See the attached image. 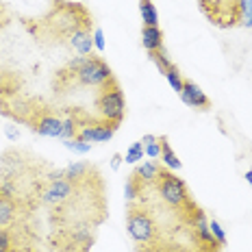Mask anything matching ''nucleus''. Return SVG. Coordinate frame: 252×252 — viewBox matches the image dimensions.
Returning <instances> with one entry per match:
<instances>
[{
	"label": "nucleus",
	"instance_id": "nucleus-1",
	"mask_svg": "<svg viewBox=\"0 0 252 252\" xmlns=\"http://www.w3.org/2000/svg\"><path fill=\"white\" fill-rule=\"evenodd\" d=\"M92 13L81 2L52 0L50 11L37 20L41 37H48L57 44L70 46L78 57L94 55V31Z\"/></svg>",
	"mask_w": 252,
	"mask_h": 252
},
{
	"label": "nucleus",
	"instance_id": "nucleus-2",
	"mask_svg": "<svg viewBox=\"0 0 252 252\" xmlns=\"http://www.w3.org/2000/svg\"><path fill=\"white\" fill-rule=\"evenodd\" d=\"M113 76L111 67L107 65V61L100 57H76L70 63L61 67L55 76V92L67 94L72 87H98L100 89L104 83H109Z\"/></svg>",
	"mask_w": 252,
	"mask_h": 252
},
{
	"label": "nucleus",
	"instance_id": "nucleus-3",
	"mask_svg": "<svg viewBox=\"0 0 252 252\" xmlns=\"http://www.w3.org/2000/svg\"><path fill=\"white\" fill-rule=\"evenodd\" d=\"M126 230H128V237L137 244V248L155 246L163 239L150 211L135 202H128V209H126Z\"/></svg>",
	"mask_w": 252,
	"mask_h": 252
},
{
	"label": "nucleus",
	"instance_id": "nucleus-4",
	"mask_svg": "<svg viewBox=\"0 0 252 252\" xmlns=\"http://www.w3.org/2000/svg\"><path fill=\"white\" fill-rule=\"evenodd\" d=\"M157 191H159L161 200L178 213L193 200L187 189V183L183 178H178L172 170H167V167H161L159 178H157Z\"/></svg>",
	"mask_w": 252,
	"mask_h": 252
},
{
	"label": "nucleus",
	"instance_id": "nucleus-5",
	"mask_svg": "<svg viewBox=\"0 0 252 252\" xmlns=\"http://www.w3.org/2000/svg\"><path fill=\"white\" fill-rule=\"evenodd\" d=\"M202 15L218 29H235L241 18V0H198Z\"/></svg>",
	"mask_w": 252,
	"mask_h": 252
},
{
	"label": "nucleus",
	"instance_id": "nucleus-6",
	"mask_svg": "<svg viewBox=\"0 0 252 252\" xmlns=\"http://www.w3.org/2000/svg\"><path fill=\"white\" fill-rule=\"evenodd\" d=\"M96 109L102 120L122 124V120L126 115V100H124L122 87H120V83L115 78H111V81L104 83L100 87L98 98H96Z\"/></svg>",
	"mask_w": 252,
	"mask_h": 252
},
{
	"label": "nucleus",
	"instance_id": "nucleus-7",
	"mask_svg": "<svg viewBox=\"0 0 252 252\" xmlns=\"http://www.w3.org/2000/svg\"><path fill=\"white\" fill-rule=\"evenodd\" d=\"M35 133L44 135V137H61V128H63V118L55 115L48 109H39L33 107V111L29 113L26 122Z\"/></svg>",
	"mask_w": 252,
	"mask_h": 252
},
{
	"label": "nucleus",
	"instance_id": "nucleus-8",
	"mask_svg": "<svg viewBox=\"0 0 252 252\" xmlns=\"http://www.w3.org/2000/svg\"><path fill=\"white\" fill-rule=\"evenodd\" d=\"M120 128V124L109 122V120H94L89 118L87 124L81 126L76 137L83 141H89V144H102V141H109L115 135V130Z\"/></svg>",
	"mask_w": 252,
	"mask_h": 252
},
{
	"label": "nucleus",
	"instance_id": "nucleus-9",
	"mask_svg": "<svg viewBox=\"0 0 252 252\" xmlns=\"http://www.w3.org/2000/svg\"><path fill=\"white\" fill-rule=\"evenodd\" d=\"M24 211V202L13 196L0 193V228H13L20 213Z\"/></svg>",
	"mask_w": 252,
	"mask_h": 252
},
{
	"label": "nucleus",
	"instance_id": "nucleus-10",
	"mask_svg": "<svg viewBox=\"0 0 252 252\" xmlns=\"http://www.w3.org/2000/svg\"><path fill=\"white\" fill-rule=\"evenodd\" d=\"M178 96H181V100L185 102L187 107L198 109V111H207V109L211 107V100H209L207 94L193 81H187V78H185V83H183V92L178 94Z\"/></svg>",
	"mask_w": 252,
	"mask_h": 252
},
{
	"label": "nucleus",
	"instance_id": "nucleus-11",
	"mask_svg": "<svg viewBox=\"0 0 252 252\" xmlns=\"http://www.w3.org/2000/svg\"><path fill=\"white\" fill-rule=\"evenodd\" d=\"M161 163H157V161H144V163H139L137 167L133 170V174L139 178V183L144 187H150V185H157V178H159V172H161Z\"/></svg>",
	"mask_w": 252,
	"mask_h": 252
},
{
	"label": "nucleus",
	"instance_id": "nucleus-12",
	"mask_svg": "<svg viewBox=\"0 0 252 252\" xmlns=\"http://www.w3.org/2000/svg\"><path fill=\"white\" fill-rule=\"evenodd\" d=\"M141 46L148 52L163 48V31L159 26H141Z\"/></svg>",
	"mask_w": 252,
	"mask_h": 252
},
{
	"label": "nucleus",
	"instance_id": "nucleus-13",
	"mask_svg": "<svg viewBox=\"0 0 252 252\" xmlns=\"http://www.w3.org/2000/svg\"><path fill=\"white\" fill-rule=\"evenodd\" d=\"M159 144H161V165L167 167V170H181V159L176 157V152L172 150L170 141H167L165 135L159 137Z\"/></svg>",
	"mask_w": 252,
	"mask_h": 252
},
{
	"label": "nucleus",
	"instance_id": "nucleus-14",
	"mask_svg": "<svg viewBox=\"0 0 252 252\" xmlns=\"http://www.w3.org/2000/svg\"><path fill=\"white\" fill-rule=\"evenodd\" d=\"M139 15L144 26H159V11L152 0H139Z\"/></svg>",
	"mask_w": 252,
	"mask_h": 252
},
{
	"label": "nucleus",
	"instance_id": "nucleus-15",
	"mask_svg": "<svg viewBox=\"0 0 252 252\" xmlns=\"http://www.w3.org/2000/svg\"><path fill=\"white\" fill-rule=\"evenodd\" d=\"M144 185L139 183V178L135 174H130L128 178H126V185H124V193H126V200L133 202L137 196H141V191H144Z\"/></svg>",
	"mask_w": 252,
	"mask_h": 252
},
{
	"label": "nucleus",
	"instance_id": "nucleus-16",
	"mask_svg": "<svg viewBox=\"0 0 252 252\" xmlns=\"http://www.w3.org/2000/svg\"><path fill=\"white\" fill-rule=\"evenodd\" d=\"M148 57H150V61L155 63L157 67H159V72L161 74H165L167 70H170L174 63H172V59L167 57V52H165V48H161V50H157V52H148Z\"/></svg>",
	"mask_w": 252,
	"mask_h": 252
},
{
	"label": "nucleus",
	"instance_id": "nucleus-17",
	"mask_svg": "<svg viewBox=\"0 0 252 252\" xmlns=\"http://www.w3.org/2000/svg\"><path fill=\"white\" fill-rule=\"evenodd\" d=\"M165 78H167V83H170V87L174 89L176 94H181L183 92V83H185V78H183V74H181V70H178L176 65H172L170 70L163 74Z\"/></svg>",
	"mask_w": 252,
	"mask_h": 252
},
{
	"label": "nucleus",
	"instance_id": "nucleus-18",
	"mask_svg": "<svg viewBox=\"0 0 252 252\" xmlns=\"http://www.w3.org/2000/svg\"><path fill=\"white\" fill-rule=\"evenodd\" d=\"M144 159V144L141 141H135L124 155V161L126 163H137V161Z\"/></svg>",
	"mask_w": 252,
	"mask_h": 252
},
{
	"label": "nucleus",
	"instance_id": "nucleus-19",
	"mask_svg": "<svg viewBox=\"0 0 252 252\" xmlns=\"http://www.w3.org/2000/svg\"><path fill=\"white\" fill-rule=\"evenodd\" d=\"M13 246H20L18 239H15L13 228H0V250H9Z\"/></svg>",
	"mask_w": 252,
	"mask_h": 252
},
{
	"label": "nucleus",
	"instance_id": "nucleus-20",
	"mask_svg": "<svg viewBox=\"0 0 252 252\" xmlns=\"http://www.w3.org/2000/svg\"><path fill=\"white\" fill-rule=\"evenodd\" d=\"M65 148L72 150V152H78V155H87V152L92 150V144H89V141H83V139L74 137V139H67L65 141Z\"/></svg>",
	"mask_w": 252,
	"mask_h": 252
},
{
	"label": "nucleus",
	"instance_id": "nucleus-21",
	"mask_svg": "<svg viewBox=\"0 0 252 252\" xmlns=\"http://www.w3.org/2000/svg\"><path fill=\"white\" fill-rule=\"evenodd\" d=\"M239 26H248V29H252V0H241Z\"/></svg>",
	"mask_w": 252,
	"mask_h": 252
},
{
	"label": "nucleus",
	"instance_id": "nucleus-22",
	"mask_svg": "<svg viewBox=\"0 0 252 252\" xmlns=\"http://www.w3.org/2000/svg\"><path fill=\"white\" fill-rule=\"evenodd\" d=\"M209 228H211L213 237L218 239V244L224 248V246H226V233H224V228L220 226V222H218V220H209Z\"/></svg>",
	"mask_w": 252,
	"mask_h": 252
},
{
	"label": "nucleus",
	"instance_id": "nucleus-23",
	"mask_svg": "<svg viewBox=\"0 0 252 252\" xmlns=\"http://www.w3.org/2000/svg\"><path fill=\"white\" fill-rule=\"evenodd\" d=\"M144 150H146V155H148L150 159H159V157H161V144H159V137L152 141V144H146V146H144Z\"/></svg>",
	"mask_w": 252,
	"mask_h": 252
},
{
	"label": "nucleus",
	"instance_id": "nucleus-24",
	"mask_svg": "<svg viewBox=\"0 0 252 252\" xmlns=\"http://www.w3.org/2000/svg\"><path fill=\"white\" fill-rule=\"evenodd\" d=\"M94 48L96 50H104V33L102 29H94Z\"/></svg>",
	"mask_w": 252,
	"mask_h": 252
},
{
	"label": "nucleus",
	"instance_id": "nucleus-25",
	"mask_svg": "<svg viewBox=\"0 0 252 252\" xmlns=\"http://www.w3.org/2000/svg\"><path fill=\"white\" fill-rule=\"evenodd\" d=\"M196 252H222V248L220 246H196Z\"/></svg>",
	"mask_w": 252,
	"mask_h": 252
},
{
	"label": "nucleus",
	"instance_id": "nucleus-26",
	"mask_svg": "<svg viewBox=\"0 0 252 252\" xmlns=\"http://www.w3.org/2000/svg\"><path fill=\"white\" fill-rule=\"evenodd\" d=\"M4 133H7V137L11 139V141H15V139H18V130H15V126H13V124L4 126Z\"/></svg>",
	"mask_w": 252,
	"mask_h": 252
},
{
	"label": "nucleus",
	"instance_id": "nucleus-27",
	"mask_svg": "<svg viewBox=\"0 0 252 252\" xmlns=\"http://www.w3.org/2000/svg\"><path fill=\"white\" fill-rule=\"evenodd\" d=\"M7 24H9V13H7V9L0 4V29H2V26H7Z\"/></svg>",
	"mask_w": 252,
	"mask_h": 252
},
{
	"label": "nucleus",
	"instance_id": "nucleus-28",
	"mask_svg": "<svg viewBox=\"0 0 252 252\" xmlns=\"http://www.w3.org/2000/svg\"><path fill=\"white\" fill-rule=\"evenodd\" d=\"M0 252H33V250L26 248V246H13V248H9V250H0Z\"/></svg>",
	"mask_w": 252,
	"mask_h": 252
},
{
	"label": "nucleus",
	"instance_id": "nucleus-29",
	"mask_svg": "<svg viewBox=\"0 0 252 252\" xmlns=\"http://www.w3.org/2000/svg\"><path fill=\"white\" fill-rule=\"evenodd\" d=\"M155 139H157V137H155V135H144V137H141L139 141H141V144H144V146H146V144H152V141H155Z\"/></svg>",
	"mask_w": 252,
	"mask_h": 252
},
{
	"label": "nucleus",
	"instance_id": "nucleus-30",
	"mask_svg": "<svg viewBox=\"0 0 252 252\" xmlns=\"http://www.w3.org/2000/svg\"><path fill=\"white\" fill-rule=\"evenodd\" d=\"M120 161H122V155H113V161H111L113 170H118V167H120Z\"/></svg>",
	"mask_w": 252,
	"mask_h": 252
},
{
	"label": "nucleus",
	"instance_id": "nucleus-31",
	"mask_svg": "<svg viewBox=\"0 0 252 252\" xmlns=\"http://www.w3.org/2000/svg\"><path fill=\"white\" fill-rule=\"evenodd\" d=\"M246 181H248L250 185H252V170H248V172H246Z\"/></svg>",
	"mask_w": 252,
	"mask_h": 252
},
{
	"label": "nucleus",
	"instance_id": "nucleus-32",
	"mask_svg": "<svg viewBox=\"0 0 252 252\" xmlns=\"http://www.w3.org/2000/svg\"><path fill=\"white\" fill-rule=\"evenodd\" d=\"M78 252H89V248H85V250H78Z\"/></svg>",
	"mask_w": 252,
	"mask_h": 252
},
{
	"label": "nucleus",
	"instance_id": "nucleus-33",
	"mask_svg": "<svg viewBox=\"0 0 252 252\" xmlns=\"http://www.w3.org/2000/svg\"><path fill=\"white\" fill-rule=\"evenodd\" d=\"M0 83H2V72H0Z\"/></svg>",
	"mask_w": 252,
	"mask_h": 252
}]
</instances>
